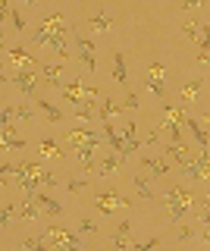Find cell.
I'll list each match as a JSON object with an SVG mask.
<instances>
[{"label":"cell","instance_id":"6da1fadb","mask_svg":"<svg viewBox=\"0 0 210 251\" xmlns=\"http://www.w3.org/2000/svg\"><path fill=\"white\" fill-rule=\"evenodd\" d=\"M194 207V198H191V192L188 188H182V185H173L166 192V214H169V220L173 223H179L188 210Z\"/></svg>","mask_w":210,"mask_h":251},{"label":"cell","instance_id":"7a4b0ae2","mask_svg":"<svg viewBox=\"0 0 210 251\" xmlns=\"http://www.w3.org/2000/svg\"><path fill=\"white\" fill-rule=\"evenodd\" d=\"M44 242H47V248L63 245V248H69V251H82V239H79L72 229H66V226H47Z\"/></svg>","mask_w":210,"mask_h":251},{"label":"cell","instance_id":"3957f363","mask_svg":"<svg viewBox=\"0 0 210 251\" xmlns=\"http://www.w3.org/2000/svg\"><path fill=\"white\" fill-rule=\"evenodd\" d=\"M132 201H126L119 192H113V188H104V192H97V198H94V207H97V214L100 217H113L119 207H129Z\"/></svg>","mask_w":210,"mask_h":251},{"label":"cell","instance_id":"277c9868","mask_svg":"<svg viewBox=\"0 0 210 251\" xmlns=\"http://www.w3.org/2000/svg\"><path fill=\"white\" fill-rule=\"evenodd\" d=\"M32 38H35V44H41V47H53V50L60 53V60H69V57H72V50L66 47V35H50V31H44L41 25H38L32 31Z\"/></svg>","mask_w":210,"mask_h":251},{"label":"cell","instance_id":"5b68a950","mask_svg":"<svg viewBox=\"0 0 210 251\" xmlns=\"http://www.w3.org/2000/svg\"><path fill=\"white\" fill-rule=\"evenodd\" d=\"M185 120V113L179 107H169V104H163V123H160V132H166L173 141H179V126H182Z\"/></svg>","mask_w":210,"mask_h":251},{"label":"cell","instance_id":"8992f818","mask_svg":"<svg viewBox=\"0 0 210 251\" xmlns=\"http://www.w3.org/2000/svg\"><path fill=\"white\" fill-rule=\"evenodd\" d=\"M75 47H79V60L85 63V69L94 73L97 69V47H94V41L85 38V35H75Z\"/></svg>","mask_w":210,"mask_h":251},{"label":"cell","instance_id":"52a82bcc","mask_svg":"<svg viewBox=\"0 0 210 251\" xmlns=\"http://www.w3.org/2000/svg\"><path fill=\"white\" fill-rule=\"evenodd\" d=\"M10 82L22 91V98H32L35 85H38V75H35V69H16V73L10 75Z\"/></svg>","mask_w":210,"mask_h":251},{"label":"cell","instance_id":"ba28073f","mask_svg":"<svg viewBox=\"0 0 210 251\" xmlns=\"http://www.w3.org/2000/svg\"><path fill=\"white\" fill-rule=\"evenodd\" d=\"M182 173L188 179H207V151H201L198 160H185L182 163Z\"/></svg>","mask_w":210,"mask_h":251},{"label":"cell","instance_id":"9c48e42d","mask_svg":"<svg viewBox=\"0 0 210 251\" xmlns=\"http://www.w3.org/2000/svg\"><path fill=\"white\" fill-rule=\"evenodd\" d=\"M132 220H122L119 226L113 229V235H110V242H113V248H119V251H129L132 248Z\"/></svg>","mask_w":210,"mask_h":251},{"label":"cell","instance_id":"30bf717a","mask_svg":"<svg viewBox=\"0 0 210 251\" xmlns=\"http://www.w3.org/2000/svg\"><path fill=\"white\" fill-rule=\"evenodd\" d=\"M32 201H35L41 210H47L50 217H63V204H60L57 198H50L47 192H35V195H32Z\"/></svg>","mask_w":210,"mask_h":251},{"label":"cell","instance_id":"8fae6325","mask_svg":"<svg viewBox=\"0 0 210 251\" xmlns=\"http://www.w3.org/2000/svg\"><path fill=\"white\" fill-rule=\"evenodd\" d=\"M182 31H185V38H191V41L201 47V53H207V25H198V22H185Z\"/></svg>","mask_w":210,"mask_h":251},{"label":"cell","instance_id":"7c38bea8","mask_svg":"<svg viewBox=\"0 0 210 251\" xmlns=\"http://www.w3.org/2000/svg\"><path fill=\"white\" fill-rule=\"evenodd\" d=\"M10 63H13L16 69H35V57H32V50H25L22 44L10 47Z\"/></svg>","mask_w":210,"mask_h":251},{"label":"cell","instance_id":"4fadbf2b","mask_svg":"<svg viewBox=\"0 0 210 251\" xmlns=\"http://www.w3.org/2000/svg\"><path fill=\"white\" fill-rule=\"evenodd\" d=\"M119 154H113V151H107L104 157H100V163H94V173L97 176H113L116 170H119Z\"/></svg>","mask_w":210,"mask_h":251},{"label":"cell","instance_id":"5bb4252c","mask_svg":"<svg viewBox=\"0 0 210 251\" xmlns=\"http://www.w3.org/2000/svg\"><path fill=\"white\" fill-rule=\"evenodd\" d=\"M41 28L44 31H50V35H66V16L63 13H50V16H44V22H41Z\"/></svg>","mask_w":210,"mask_h":251},{"label":"cell","instance_id":"9a60e30c","mask_svg":"<svg viewBox=\"0 0 210 251\" xmlns=\"http://www.w3.org/2000/svg\"><path fill=\"white\" fill-rule=\"evenodd\" d=\"M113 82L126 85L129 82V66H126V57H122V50H113Z\"/></svg>","mask_w":210,"mask_h":251},{"label":"cell","instance_id":"2e32d148","mask_svg":"<svg viewBox=\"0 0 210 251\" xmlns=\"http://www.w3.org/2000/svg\"><path fill=\"white\" fill-rule=\"evenodd\" d=\"M141 167L144 170H151L154 176H166V170H169V163H166V157H141Z\"/></svg>","mask_w":210,"mask_h":251},{"label":"cell","instance_id":"e0dca14e","mask_svg":"<svg viewBox=\"0 0 210 251\" xmlns=\"http://www.w3.org/2000/svg\"><path fill=\"white\" fill-rule=\"evenodd\" d=\"M163 154H166V157H173V160L179 163V167H182L185 160H191V157H188V148H185L182 141H169V145H166V151H163Z\"/></svg>","mask_w":210,"mask_h":251},{"label":"cell","instance_id":"ac0fdd59","mask_svg":"<svg viewBox=\"0 0 210 251\" xmlns=\"http://www.w3.org/2000/svg\"><path fill=\"white\" fill-rule=\"evenodd\" d=\"M38 214H41V207H38L32 198H25V201H22V207H16V217L19 220H28V223H35Z\"/></svg>","mask_w":210,"mask_h":251},{"label":"cell","instance_id":"d6986e66","mask_svg":"<svg viewBox=\"0 0 210 251\" xmlns=\"http://www.w3.org/2000/svg\"><path fill=\"white\" fill-rule=\"evenodd\" d=\"M182 123L191 129V135H194V141H198L201 151H207V132H204V123H198V120H182Z\"/></svg>","mask_w":210,"mask_h":251},{"label":"cell","instance_id":"ffe728a7","mask_svg":"<svg viewBox=\"0 0 210 251\" xmlns=\"http://www.w3.org/2000/svg\"><path fill=\"white\" fill-rule=\"evenodd\" d=\"M88 25L94 28V31H107V28L113 25V16L107 13V10H97V13H94V16L88 19Z\"/></svg>","mask_w":210,"mask_h":251},{"label":"cell","instance_id":"44dd1931","mask_svg":"<svg viewBox=\"0 0 210 251\" xmlns=\"http://www.w3.org/2000/svg\"><path fill=\"white\" fill-rule=\"evenodd\" d=\"M97 107H100V123H110L113 116H116V113H119V110H122V107L116 104L113 98H104V100H100Z\"/></svg>","mask_w":210,"mask_h":251},{"label":"cell","instance_id":"7402d4cb","mask_svg":"<svg viewBox=\"0 0 210 251\" xmlns=\"http://www.w3.org/2000/svg\"><path fill=\"white\" fill-rule=\"evenodd\" d=\"M38 110H41V113L47 116V123H60V120H63V110H60V107H53L47 98H41V100H38Z\"/></svg>","mask_w":210,"mask_h":251},{"label":"cell","instance_id":"603a6c76","mask_svg":"<svg viewBox=\"0 0 210 251\" xmlns=\"http://www.w3.org/2000/svg\"><path fill=\"white\" fill-rule=\"evenodd\" d=\"M60 73H63V63H44L41 66V75L47 78V85H60Z\"/></svg>","mask_w":210,"mask_h":251},{"label":"cell","instance_id":"cb8c5ba5","mask_svg":"<svg viewBox=\"0 0 210 251\" xmlns=\"http://www.w3.org/2000/svg\"><path fill=\"white\" fill-rule=\"evenodd\" d=\"M144 88L154 94V98H166V88H163V78H157V75H144Z\"/></svg>","mask_w":210,"mask_h":251},{"label":"cell","instance_id":"d4e9b609","mask_svg":"<svg viewBox=\"0 0 210 251\" xmlns=\"http://www.w3.org/2000/svg\"><path fill=\"white\" fill-rule=\"evenodd\" d=\"M201 88H204V82H185L182 85V104H191V100L201 94Z\"/></svg>","mask_w":210,"mask_h":251},{"label":"cell","instance_id":"484cf974","mask_svg":"<svg viewBox=\"0 0 210 251\" xmlns=\"http://www.w3.org/2000/svg\"><path fill=\"white\" fill-rule=\"evenodd\" d=\"M13 220H16V204H13V201L0 204V226H3V229H6V226H10Z\"/></svg>","mask_w":210,"mask_h":251},{"label":"cell","instance_id":"4316f807","mask_svg":"<svg viewBox=\"0 0 210 251\" xmlns=\"http://www.w3.org/2000/svg\"><path fill=\"white\" fill-rule=\"evenodd\" d=\"M38 148H41V154H47V157H63V151H60V145L53 138H47L44 135L41 141H38Z\"/></svg>","mask_w":210,"mask_h":251},{"label":"cell","instance_id":"83f0119b","mask_svg":"<svg viewBox=\"0 0 210 251\" xmlns=\"http://www.w3.org/2000/svg\"><path fill=\"white\" fill-rule=\"evenodd\" d=\"M132 182H135L138 198H144V201H151V198H154V192H151V185H147V179H144V176H132Z\"/></svg>","mask_w":210,"mask_h":251},{"label":"cell","instance_id":"f1b7e54d","mask_svg":"<svg viewBox=\"0 0 210 251\" xmlns=\"http://www.w3.org/2000/svg\"><path fill=\"white\" fill-rule=\"evenodd\" d=\"M13 120H16V104H10V107L0 110V126H10Z\"/></svg>","mask_w":210,"mask_h":251},{"label":"cell","instance_id":"f546056e","mask_svg":"<svg viewBox=\"0 0 210 251\" xmlns=\"http://www.w3.org/2000/svg\"><path fill=\"white\" fill-rule=\"evenodd\" d=\"M35 182H38V185H47V188H53V185H57V176H53L50 170H41V176H38Z\"/></svg>","mask_w":210,"mask_h":251},{"label":"cell","instance_id":"4dcf8cb0","mask_svg":"<svg viewBox=\"0 0 210 251\" xmlns=\"http://www.w3.org/2000/svg\"><path fill=\"white\" fill-rule=\"evenodd\" d=\"M79 232H82V235H91V232H97L94 220H91V217H82V220H79Z\"/></svg>","mask_w":210,"mask_h":251},{"label":"cell","instance_id":"1f68e13d","mask_svg":"<svg viewBox=\"0 0 210 251\" xmlns=\"http://www.w3.org/2000/svg\"><path fill=\"white\" fill-rule=\"evenodd\" d=\"M157 245H160V239H157V235H154V239H147V242H138V245H132L129 251H154Z\"/></svg>","mask_w":210,"mask_h":251},{"label":"cell","instance_id":"d6a6232c","mask_svg":"<svg viewBox=\"0 0 210 251\" xmlns=\"http://www.w3.org/2000/svg\"><path fill=\"white\" fill-rule=\"evenodd\" d=\"M10 25L16 28V31L25 28V19H22V13H19V10H13V6H10Z\"/></svg>","mask_w":210,"mask_h":251},{"label":"cell","instance_id":"836d02e7","mask_svg":"<svg viewBox=\"0 0 210 251\" xmlns=\"http://www.w3.org/2000/svg\"><path fill=\"white\" fill-rule=\"evenodd\" d=\"M16 116H19V120H25V123H32V116H35V113H32V107L22 100V104H16Z\"/></svg>","mask_w":210,"mask_h":251},{"label":"cell","instance_id":"e575fe53","mask_svg":"<svg viewBox=\"0 0 210 251\" xmlns=\"http://www.w3.org/2000/svg\"><path fill=\"white\" fill-rule=\"evenodd\" d=\"M85 185H88V179H69V182H66V192L69 195H72V192H82Z\"/></svg>","mask_w":210,"mask_h":251},{"label":"cell","instance_id":"d590c367","mask_svg":"<svg viewBox=\"0 0 210 251\" xmlns=\"http://www.w3.org/2000/svg\"><path fill=\"white\" fill-rule=\"evenodd\" d=\"M147 75H157V78H163V75H166V66H163L160 60H157V63H151V69H147Z\"/></svg>","mask_w":210,"mask_h":251},{"label":"cell","instance_id":"8d00e7d4","mask_svg":"<svg viewBox=\"0 0 210 251\" xmlns=\"http://www.w3.org/2000/svg\"><path fill=\"white\" fill-rule=\"evenodd\" d=\"M138 104H141V100H138V94H135V91H132V94H126V100H122V104H119V107H129V110H135Z\"/></svg>","mask_w":210,"mask_h":251},{"label":"cell","instance_id":"74e56055","mask_svg":"<svg viewBox=\"0 0 210 251\" xmlns=\"http://www.w3.org/2000/svg\"><path fill=\"white\" fill-rule=\"evenodd\" d=\"M75 116H79V123H91V120H94V113H91V110H85V107L75 110Z\"/></svg>","mask_w":210,"mask_h":251},{"label":"cell","instance_id":"f35d334b","mask_svg":"<svg viewBox=\"0 0 210 251\" xmlns=\"http://www.w3.org/2000/svg\"><path fill=\"white\" fill-rule=\"evenodd\" d=\"M188 239H194V229L191 226H182V229H179V242H188Z\"/></svg>","mask_w":210,"mask_h":251},{"label":"cell","instance_id":"ab89813d","mask_svg":"<svg viewBox=\"0 0 210 251\" xmlns=\"http://www.w3.org/2000/svg\"><path fill=\"white\" fill-rule=\"evenodd\" d=\"M0 22H10V3L0 0Z\"/></svg>","mask_w":210,"mask_h":251},{"label":"cell","instance_id":"60d3db41","mask_svg":"<svg viewBox=\"0 0 210 251\" xmlns=\"http://www.w3.org/2000/svg\"><path fill=\"white\" fill-rule=\"evenodd\" d=\"M0 151H6V141H3V135H0Z\"/></svg>","mask_w":210,"mask_h":251},{"label":"cell","instance_id":"b9f144b4","mask_svg":"<svg viewBox=\"0 0 210 251\" xmlns=\"http://www.w3.org/2000/svg\"><path fill=\"white\" fill-rule=\"evenodd\" d=\"M50 251H69V248H63V245H57V248H50Z\"/></svg>","mask_w":210,"mask_h":251},{"label":"cell","instance_id":"7bdbcfd3","mask_svg":"<svg viewBox=\"0 0 210 251\" xmlns=\"http://www.w3.org/2000/svg\"><path fill=\"white\" fill-rule=\"evenodd\" d=\"M0 50H3V31H0Z\"/></svg>","mask_w":210,"mask_h":251},{"label":"cell","instance_id":"ee69618b","mask_svg":"<svg viewBox=\"0 0 210 251\" xmlns=\"http://www.w3.org/2000/svg\"><path fill=\"white\" fill-rule=\"evenodd\" d=\"M25 251H28V248H25Z\"/></svg>","mask_w":210,"mask_h":251}]
</instances>
